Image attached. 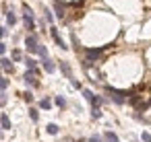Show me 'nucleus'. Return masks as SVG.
I'll use <instances>...</instances> for the list:
<instances>
[{"label": "nucleus", "instance_id": "f03ea898", "mask_svg": "<svg viewBox=\"0 0 151 142\" xmlns=\"http://www.w3.org/2000/svg\"><path fill=\"white\" fill-rule=\"evenodd\" d=\"M25 48H27V52H31V54H37V50H40V41H37V37H35L33 33L25 37Z\"/></svg>", "mask_w": 151, "mask_h": 142}, {"label": "nucleus", "instance_id": "9b49d317", "mask_svg": "<svg viewBox=\"0 0 151 142\" xmlns=\"http://www.w3.org/2000/svg\"><path fill=\"white\" fill-rule=\"evenodd\" d=\"M104 140H106V142H118V136H116L114 132H106V134H104Z\"/></svg>", "mask_w": 151, "mask_h": 142}, {"label": "nucleus", "instance_id": "a211bd4d", "mask_svg": "<svg viewBox=\"0 0 151 142\" xmlns=\"http://www.w3.org/2000/svg\"><path fill=\"white\" fill-rule=\"evenodd\" d=\"M21 58H23V54H21V50H13V60H15V62H19Z\"/></svg>", "mask_w": 151, "mask_h": 142}, {"label": "nucleus", "instance_id": "a878e982", "mask_svg": "<svg viewBox=\"0 0 151 142\" xmlns=\"http://www.w3.org/2000/svg\"><path fill=\"white\" fill-rule=\"evenodd\" d=\"M23 99H25V101H33V95H31V93H25Z\"/></svg>", "mask_w": 151, "mask_h": 142}, {"label": "nucleus", "instance_id": "aec40b11", "mask_svg": "<svg viewBox=\"0 0 151 142\" xmlns=\"http://www.w3.org/2000/svg\"><path fill=\"white\" fill-rule=\"evenodd\" d=\"M37 54H40L42 58H48V50H46V45H40V50H37Z\"/></svg>", "mask_w": 151, "mask_h": 142}, {"label": "nucleus", "instance_id": "f3484780", "mask_svg": "<svg viewBox=\"0 0 151 142\" xmlns=\"http://www.w3.org/2000/svg\"><path fill=\"white\" fill-rule=\"evenodd\" d=\"M29 117H31L33 121H37V119H40V113H37V109H33V107H31V109H29Z\"/></svg>", "mask_w": 151, "mask_h": 142}, {"label": "nucleus", "instance_id": "2eb2a0df", "mask_svg": "<svg viewBox=\"0 0 151 142\" xmlns=\"http://www.w3.org/2000/svg\"><path fill=\"white\" fill-rule=\"evenodd\" d=\"M40 107H42V109H50V107H52V101H50V99H42V101H40Z\"/></svg>", "mask_w": 151, "mask_h": 142}, {"label": "nucleus", "instance_id": "0eeeda50", "mask_svg": "<svg viewBox=\"0 0 151 142\" xmlns=\"http://www.w3.org/2000/svg\"><path fill=\"white\" fill-rule=\"evenodd\" d=\"M23 23H25V27H27L29 31H33V29H35V23H33V17H29V15H23Z\"/></svg>", "mask_w": 151, "mask_h": 142}, {"label": "nucleus", "instance_id": "20e7f679", "mask_svg": "<svg viewBox=\"0 0 151 142\" xmlns=\"http://www.w3.org/2000/svg\"><path fill=\"white\" fill-rule=\"evenodd\" d=\"M23 80H25L27 84H31V87H37V80H35V70H27V72H25V76H23Z\"/></svg>", "mask_w": 151, "mask_h": 142}, {"label": "nucleus", "instance_id": "ddd939ff", "mask_svg": "<svg viewBox=\"0 0 151 142\" xmlns=\"http://www.w3.org/2000/svg\"><path fill=\"white\" fill-rule=\"evenodd\" d=\"M83 97H85V99H87V101H89V103H91V101H93V97H95V95H93V93H91V91H89V89H83Z\"/></svg>", "mask_w": 151, "mask_h": 142}, {"label": "nucleus", "instance_id": "f8f14e48", "mask_svg": "<svg viewBox=\"0 0 151 142\" xmlns=\"http://www.w3.org/2000/svg\"><path fill=\"white\" fill-rule=\"evenodd\" d=\"M46 132L52 134V136H56V134H58V126H56V124H48V126H46Z\"/></svg>", "mask_w": 151, "mask_h": 142}, {"label": "nucleus", "instance_id": "4be33fe9", "mask_svg": "<svg viewBox=\"0 0 151 142\" xmlns=\"http://www.w3.org/2000/svg\"><path fill=\"white\" fill-rule=\"evenodd\" d=\"M141 140H143V142H151V134H149V132H143V134H141Z\"/></svg>", "mask_w": 151, "mask_h": 142}, {"label": "nucleus", "instance_id": "39448f33", "mask_svg": "<svg viewBox=\"0 0 151 142\" xmlns=\"http://www.w3.org/2000/svg\"><path fill=\"white\" fill-rule=\"evenodd\" d=\"M85 54H87V62H91V60H97L101 56V50H87Z\"/></svg>", "mask_w": 151, "mask_h": 142}, {"label": "nucleus", "instance_id": "6e6552de", "mask_svg": "<svg viewBox=\"0 0 151 142\" xmlns=\"http://www.w3.org/2000/svg\"><path fill=\"white\" fill-rule=\"evenodd\" d=\"M54 9H56V15H58V19H64V4H60L58 0H54Z\"/></svg>", "mask_w": 151, "mask_h": 142}, {"label": "nucleus", "instance_id": "393cba45", "mask_svg": "<svg viewBox=\"0 0 151 142\" xmlns=\"http://www.w3.org/2000/svg\"><path fill=\"white\" fill-rule=\"evenodd\" d=\"M81 142H101V140H99V136H91L89 140H81Z\"/></svg>", "mask_w": 151, "mask_h": 142}, {"label": "nucleus", "instance_id": "7ed1b4c3", "mask_svg": "<svg viewBox=\"0 0 151 142\" xmlns=\"http://www.w3.org/2000/svg\"><path fill=\"white\" fill-rule=\"evenodd\" d=\"M50 33H52L54 41L58 43V48H60V50H66V48H68V45H66V43L62 41V37H60V33H58V29H56V27H50Z\"/></svg>", "mask_w": 151, "mask_h": 142}, {"label": "nucleus", "instance_id": "9d476101", "mask_svg": "<svg viewBox=\"0 0 151 142\" xmlns=\"http://www.w3.org/2000/svg\"><path fill=\"white\" fill-rule=\"evenodd\" d=\"M0 124H2L4 130H11V119H9V115H4V113L0 115Z\"/></svg>", "mask_w": 151, "mask_h": 142}, {"label": "nucleus", "instance_id": "dca6fc26", "mask_svg": "<svg viewBox=\"0 0 151 142\" xmlns=\"http://www.w3.org/2000/svg\"><path fill=\"white\" fill-rule=\"evenodd\" d=\"M6 21H9V25H15V23H17V17H15V13H6Z\"/></svg>", "mask_w": 151, "mask_h": 142}, {"label": "nucleus", "instance_id": "f257e3e1", "mask_svg": "<svg viewBox=\"0 0 151 142\" xmlns=\"http://www.w3.org/2000/svg\"><path fill=\"white\" fill-rule=\"evenodd\" d=\"M106 91L110 93V97H112L114 103H118V105L126 103V93H124V91H118V89H112V87H108Z\"/></svg>", "mask_w": 151, "mask_h": 142}, {"label": "nucleus", "instance_id": "4468645a", "mask_svg": "<svg viewBox=\"0 0 151 142\" xmlns=\"http://www.w3.org/2000/svg\"><path fill=\"white\" fill-rule=\"evenodd\" d=\"M56 105H58V107H60V109H64V107H66V99H64V97H60V95H58V97H56Z\"/></svg>", "mask_w": 151, "mask_h": 142}, {"label": "nucleus", "instance_id": "c85d7f7f", "mask_svg": "<svg viewBox=\"0 0 151 142\" xmlns=\"http://www.w3.org/2000/svg\"><path fill=\"white\" fill-rule=\"evenodd\" d=\"M4 33H6V29H2V27H0V39L4 37Z\"/></svg>", "mask_w": 151, "mask_h": 142}, {"label": "nucleus", "instance_id": "5701e85b", "mask_svg": "<svg viewBox=\"0 0 151 142\" xmlns=\"http://www.w3.org/2000/svg\"><path fill=\"white\" fill-rule=\"evenodd\" d=\"M6 87H9V80H6V78H2V76H0V89H2V91H4Z\"/></svg>", "mask_w": 151, "mask_h": 142}, {"label": "nucleus", "instance_id": "423d86ee", "mask_svg": "<svg viewBox=\"0 0 151 142\" xmlns=\"http://www.w3.org/2000/svg\"><path fill=\"white\" fill-rule=\"evenodd\" d=\"M0 66L4 68V72H13V70H15L13 62H11V60H6V58H2V60H0Z\"/></svg>", "mask_w": 151, "mask_h": 142}, {"label": "nucleus", "instance_id": "412c9836", "mask_svg": "<svg viewBox=\"0 0 151 142\" xmlns=\"http://www.w3.org/2000/svg\"><path fill=\"white\" fill-rule=\"evenodd\" d=\"M91 117H95V119H97V117H101V111H99V107H93V109H91Z\"/></svg>", "mask_w": 151, "mask_h": 142}, {"label": "nucleus", "instance_id": "bb28decb", "mask_svg": "<svg viewBox=\"0 0 151 142\" xmlns=\"http://www.w3.org/2000/svg\"><path fill=\"white\" fill-rule=\"evenodd\" d=\"M6 103V95L4 93H0V105H4Z\"/></svg>", "mask_w": 151, "mask_h": 142}, {"label": "nucleus", "instance_id": "6ab92c4d", "mask_svg": "<svg viewBox=\"0 0 151 142\" xmlns=\"http://www.w3.org/2000/svg\"><path fill=\"white\" fill-rule=\"evenodd\" d=\"M25 64H27V68H29V70H35V60H33V58H27V60H25Z\"/></svg>", "mask_w": 151, "mask_h": 142}, {"label": "nucleus", "instance_id": "1a4fd4ad", "mask_svg": "<svg viewBox=\"0 0 151 142\" xmlns=\"http://www.w3.org/2000/svg\"><path fill=\"white\" fill-rule=\"evenodd\" d=\"M44 70H46V72H54V70H56V66H54V62H52L50 58H44Z\"/></svg>", "mask_w": 151, "mask_h": 142}, {"label": "nucleus", "instance_id": "cd10ccee", "mask_svg": "<svg viewBox=\"0 0 151 142\" xmlns=\"http://www.w3.org/2000/svg\"><path fill=\"white\" fill-rule=\"evenodd\" d=\"M4 52H6V45H4V43H0V54H4Z\"/></svg>", "mask_w": 151, "mask_h": 142}, {"label": "nucleus", "instance_id": "b1692460", "mask_svg": "<svg viewBox=\"0 0 151 142\" xmlns=\"http://www.w3.org/2000/svg\"><path fill=\"white\" fill-rule=\"evenodd\" d=\"M44 13H46V21H50V23H52V21H54V17H52V13H50V11H48V9H46V11H44Z\"/></svg>", "mask_w": 151, "mask_h": 142}]
</instances>
